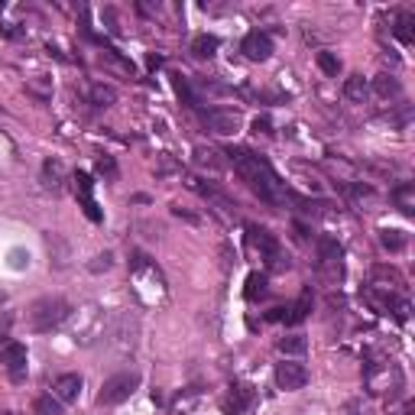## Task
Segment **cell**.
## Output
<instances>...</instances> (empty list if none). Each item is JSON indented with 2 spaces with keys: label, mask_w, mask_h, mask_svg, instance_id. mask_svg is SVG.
<instances>
[{
  "label": "cell",
  "mask_w": 415,
  "mask_h": 415,
  "mask_svg": "<svg viewBox=\"0 0 415 415\" xmlns=\"http://www.w3.org/2000/svg\"><path fill=\"white\" fill-rule=\"evenodd\" d=\"M279 351H283V354H305L308 341L302 338V334H289V338H279Z\"/></svg>",
  "instance_id": "cell-23"
},
{
  "label": "cell",
  "mask_w": 415,
  "mask_h": 415,
  "mask_svg": "<svg viewBox=\"0 0 415 415\" xmlns=\"http://www.w3.org/2000/svg\"><path fill=\"white\" fill-rule=\"evenodd\" d=\"M72 318H78V328H75L78 344H94L98 338H108L110 322L94 302H88L85 308H72Z\"/></svg>",
  "instance_id": "cell-3"
},
{
  "label": "cell",
  "mask_w": 415,
  "mask_h": 415,
  "mask_svg": "<svg viewBox=\"0 0 415 415\" xmlns=\"http://www.w3.org/2000/svg\"><path fill=\"white\" fill-rule=\"evenodd\" d=\"M254 130L256 133H273V130H269V120H260V117L254 120Z\"/></svg>",
  "instance_id": "cell-34"
},
{
  "label": "cell",
  "mask_w": 415,
  "mask_h": 415,
  "mask_svg": "<svg viewBox=\"0 0 415 415\" xmlns=\"http://www.w3.org/2000/svg\"><path fill=\"white\" fill-rule=\"evenodd\" d=\"M0 363H7L10 377L20 383V380L26 377V347L23 344H7L4 351H0Z\"/></svg>",
  "instance_id": "cell-13"
},
{
  "label": "cell",
  "mask_w": 415,
  "mask_h": 415,
  "mask_svg": "<svg viewBox=\"0 0 415 415\" xmlns=\"http://www.w3.org/2000/svg\"><path fill=\"white\" fill-rule=\"evenodd\" d=\"M137 386H140V373H130V370L114 373L110 380H104V386L98 392V402L101 406H120V402H127L137 392Z\"/></svg>",
  "instance_id": "cell-5"
},
{
  "label": "cell",
  "mask_w": 415,
  "mask_h": 415,
  "mask_svg": "<svg viewBox=\"0 0 415 415\" xmlns=\"http://www.w3.org/2000/svg\"><path fill=\"white\" fill-rule=\"evenodd\" d=\"M98 172L104 178H110L114 182L117 178V162H114V156H98Z\"/></svg>",
  "instance_id": "cell-30"
},
{
  "label": "cell",
  "mask_w": 415,
  "mask_h": 415,
  "mask_svg": "<svg viewBox=\"0 0 415 415\" xmlns=\"http://www.w3.org/2000/svg\"><path fill=\"white\" fill-rule=\"evenodd\" d=\"M215 149H205V147H198V149H195V159H198L201 162V166H211V169H217V166H224V162L221 159H215Z\"/></svg>",
  "instance_id": "cell-31"
},
{
  "label": "cell",
  "mask_w": 415,
  "mask_h": 415,
  "mask_svg": "<svg viewBox=\"0 0 415 415\" xmlns=\"http://www.w3.org/2000/svg\"><path fill=\"white\" fill-rule=\"evenodd\" d=\"M91 101L98 104V108H110V104L117 101V91L110 85H94L91 88Z\"/></svg>",
  "instance_id": "cell-25"
},
{
  "label": "cell",
  "mask_w": 415,
  "mask_h": 415,
  "mask_svg": "<svg viewBox=\"0 0 415 415\" xmlns=\"http://www.w3.org/2000/svg\"><path fill=\"white\" fill-rule=\"evenodd\" d=\"M250 406H254V390L244 383H234L224 396V415H244Z\"/></svg>",
  "instance_id": "cell-11"
},
{
  "label": "cell",
  "mask_w": 415,
  "mask_h": 415,
  "mask_svg": "<svg viewBox=\"0 0 415 415\" xmlns=\"http://www.w3.org/2000/svg\"><path fill=\"white\" fill-rule=\"evenodd\" d=\"M4 415H16V412H4Z\"/></svg>",
  "instance_id": "cell-37"
},
{
  "label": "cell",
  "mask_w": 415,
  "mask_h": 415,
  "mask_svg": "<svg viewBox=\"0 0 415 415\" xmlns=\"http://www.w3.org/2000/svg\"><path fill=\"white\" fill-rule=\"evenodd\" d=\"M91 269H94V273H101V269H110V254H101L98 260L91 263Z\"/></svg>",
  "instance_id": "cell-33"
},
{
  "label": "cell",
  "mask_w": 415,
  "mask_h": 415,
  "mask_svg": "<svg viewBox=\"0 0 415 415\" xmlns=\"http://www.w3.org/2000/svg\"><path fill=\"white\" fill-rule=\"evenodd\" d=\"M246 240H250V246L254 250H260V256L263 260H269L273 266H283V254H279V244H276V237L269 231H263V227H246Z\"/></svg>",
  "instance_id": "cell-8"
},
{
  "label": "cell",
  "mask_w": 415,
  "mask_h": 415,
  "mask_svg": "<svg viewBox=\"0 0 415 415\" xmlns=\"http://www.w3.org/2000/svg\"><path fill=\"white\" fill-rule=\"evenodd\" d=\"M192 52L198 55V59H211V55L217 52V36H208V33L195 36L192 39Z\"/></svg>",
  "instance_id": "cell-20"
},
{
  "label": "cell",
  "mask_w": 415,
  "mask_h": 415,
  "mask_svg": "<svg viewBox=\"0 0 415 415\" xmlns=\"http://www.w3.org/2000/svg\"><path fill=\"white\" fill-rule=\"evenodd\" d=\"M240 52L250 62H266L273 55V39L266 33H246L244 42H240Z\"/></svg>",
  "instance_id": "cell-10"
},
{
  "label": "cell",
  "mask_w": 415,
  "mask_h": 415,
  "mask_svg": "<svg viewBox=\"0 0 415 415\" xmlns=\"http://www.w3.org/2000/svg\"><path fill=\"white\" fill-rule=\"evenodd\" d=\"M201 123H205L211 133H217V137H231V133L240 130L244 117H240V110H234V108H211V110L201 114Z\"/></svg>",
  "instance_id": "cell-6"
},
{
  "label": "cell",
  "mask_w": 415,
  "mask_h": 415,
  "mask_svg": "<svg viewBox=\"0 0 415 415\" xmlns=\"http://www.w3.org/2000/svg\"><path fill=\"white\" fill-rule=\"evenodd\" d=\"M192 188H195V192H201V195H205L208 201H215V205L221 208V211H227V215H234V208H237V205H234V201L227 198V195H224V192H217L215 185H201L198 178H192Z\"/></svg>",
  "instance_id": "cell-16"
},
{
  "label": "cell",
  "mask_w": 415,
  "mask_h": 415,
  "mask_svg": "<svg viewBox=\"0 0 415 415\" xmlns=\"http://www.w3.org/2000/svg\"><path fill=\"white\" fill-rule=\"evenodd\" d=\"M78 392H81V377H78V373H62L52 383V396L59 402H75Z\"/></svg>",
  "instance_id": "cell-14"
},
{
  "label": "cell",
  "mask_w": 415,
  "mask_h": 415,
  "mask_svg": "<svg viewBox=\"0 0 415 415\" xmlns=\"http://www.w3.org/2000/svg\"><path fill=\"white\" fill-rule=\"evenodd\" d=\"M75 195L81 198V208H85V215L91 217V221H101V211H98V205H94V195H91V188H94V182H91V176L88 172H75Z\"/></svg>",
  "instance_id": "cell-12"
},
{
  "label": "cell",
  "mask_w": 415,
  "mask_h": 415,
  "mask_svg": "<svg viewBox=\"0 0 415 415\" xmlns=\"http://www.w3.org/2000/svg\"><path fill=\"white\" fill-rule=\"evenodd\" d=\"M36 415H65L62 412V402L55 396H39L36 399Z\"/></svg>",
  "instance_id": "cell-26"
},
{
  "label": "cell",
  "mask_w": 415,
  "mask_h": 415,
  "mask_svg": "<svg viewBox=\"0 0 415 415\" xmlns=\"http://www.w3.org/2000/svg\"><path fill=\"white\" fill-rule=\"evenodd\" d=\"M380 240H383V246L386 250H392V254H399L402 246H406V237H402L399 231H383V237Z\"/></svg>",
  "instance_id": "cell-29"
},
{
  "label": "cell",
  "mask_w": 415,
  "mask_h": 415,
  "mask_svg": "<svg viewBox=\"0 0 415 415\" xmlns=\"http://www.w3.org/2000/svg\"><path fill=\"white\" fill-rule=\"evenodd\" d=\"M227 156H231V166L237 169V176L246 182V188L256 195L260 201H266V205H279L283 201V185H279L276 172L269 169L266 162L260 159V156H254L250 149H227Z\"/></svg>",
  "instance_id": "cell-1"
},
{
  "label": "cell",
  "mask_w": 415,
  "mask_h": 415,
  "mask_svg": "<svg viewBox=\"0 0 415 415\" xmlns=\"http://www.w3.org/2000/svg\"><path fill=\"white\" fill-rule=\"evenodd\" d=\"M318 269H322L324 279H331V283H338L341 279V246H338V240H331V237L318 240Z\"/></svg>",
  "instance_id": "cell-7"
},
{
  "label": "cell",
  "mask_w": 415,
  "mask_h": 415,
  "mask_svg": "<svg viewBox=\"0 0 415 415\" xmlns=\"http://www.w3.org/2000/svg\"><path fill=\"white\" fill-rule=\"evenodd\" d=\"M72 318V305L59 295H46L30 305V328L39 331V334H49V331L62 328V324Z\"/></svg>",
  "instance_id": "cell-2"
},
{
  "label": "cell",
  "mask_w": 415,
  "mask_h": 415,
  "mask_svg": "<svg viewBox=\"0 0 415 415\" xmlns=\"http://www.w3.org/2000/svg\"><path fill=\"white\" fill-rule=\"evenodd\" d=\"M308 383V370L295 360H283L276 367V386L279 390H302Z\"/></svg>",
  "instance_id": "cell-9"
},
{
  "label": "cell",
  "mask_w": 415,
  "mask_h": 415,
  "mask_svg": "<svg viewBox=\"0 0 415 415\" xmlns=\"http://www.w3.org/2000/svg\"><path fill=\"white\" fill-rule=\"evenodd\" d=\"M367 94H370V85L363 81V75H351L344 81V98L347 101H357V104H363V101H367Z\"/></svg>",
  "instance_id": "cell-17"
},
{
  "label": "cell",
  "mask_w": 415,
  "mask_h": 415,
  "mask_svg": "<svg viewBox=\"0 0 415 415\" xmlns=\"http://www.w3.org/2000/svg\"><path fill=\"white\" fill-rule=\"evenodd\" d=\"M137 341H140V322L133 312H123V315H117L114 322H110L108 328V344L114 354L127 357L137 351Z\"/></svg>",
  "instance_id": "cell-4"
},
{
  "label": "cell",
  "mask_w": 415,
  "mask_h": 415,
  "mask_svg": "<svg viewBox=\"0 0 415 415\" xmlns=\"http://www.w3.org/2000/svg\"><path fill=\"white\" fill-rule=\"evenodd\" d=\"M392 33H396V39H399V42H412L415 39V16L412 13H399L396 16V26H392Z\"/></svg>",
  "instance_id": "cell-19"
},
{
  "label": "cell",
  "mask_w": 415,
  "mask_h": 415,
  "mask_svg": "<svg viewBox=\"0 0 415 415\" xmlns=\"http://www.w3.org/2000/svg\"><path fill=\"white\" fill-rule=\"evenodd\" d=\"M172 88H176V94L182 98V104L195 108V98H192V91H188V81H185L182 75H172Z\"/></svg>",
  "instance_id": "cell-28"
},
{
  "label": "cell",
  "mask_w": 415,
  "mask_h": 415,
  "mask_svg": "<svg viewBox=\"0 0 415 415\" xmlns=\"http://www.w3.org/2000/svg\"><path fill=\"white\" fill-rule=\"evenodd\" d=\"M318 69H322L324 75L338 78V72H341V59H338V55H331V52H318Z\"/></svg>",
  "instance_id": "cell-27"
},
{
  "label": "cell",
  "mask_w": 415,
  "mask_h": 415,
  "mask_svg": "<svg viewBox=\"0 0 415 415\" xmlns=\"http://www.w3.org/2000/svg\"><path fill=\"white\" fill-rule=\"evenodd\" d=\"M244 295H246L250 302L263 299V295H266V276H263V273H250V276H246V289H244Z\"/></svg>",
  "instance_id": "cell-22"
},
{
  "label": "cell",
  "mask_w": 415,
  "mask_h": 415,
  "mask_svg": "<svg viewBox=\"0 0 415 415\" xmlns=\"http://www.w3.org/2000/svg\"><path fill=\"white\" fill-rule=\"evenodd\" d=\"M62 176H65V169H62V162L46 159V166H42V178H46V185H49V188H59V185H62Z\"/></svg>",
  "instance_id": "cell-24"
},
{
  "label": "cell",
  "mask_w": 415,
  "mask_h": 415,
  "mask_svg": "<svg viewBox=\"0 0 415 415\" xmlns=\"http://www.w3.org/2000/svg\"><path fill=\"white\" fill-rule=\"evenodd\" d=\"M308 312H312V295L305 292L299 302H292V305L279 308V322H285V324H299V322H305Z\"/></svg>",
  "instance_id": "cell-15"
},
{
  "label": "cell",
  "mask_w": 415,
  "mask_h": 415,
  "mask_svg": "<svg viewBox=\"0 0 415 415\" xmlns=\"http://www.w3.org/2000/svg\"><path fill=\"white\" fill-rule=\"evenodd\" d=\"M347 415H370V412L360 409V402H351V406H347Z\"/></svg>",
  "instance_id": "cell-35"
},
{
  "label": "cell",
  "mask_w": 415,
  "mask_h": 415,
  "mask_svg": "<svg viewBox=\"0 0 415 415\" xmlns=\"http://www.w3.org/2000/svg\"><path fill=\"white\" fill-rule=\"evenodd\" d=\"M101 62H108V65H110V69H117V72H123V75H130V65H127V62H120V59H117V55L114 52H104V55H101Z\"/></svg>",
  "instance_id": "cell-32"
},
{
  "label": "cell",
  "mask_w": 415,
  "mask_h": 415,
  "mask_svg": "<svg viewBox=\"0 0 415 415\" xmlns=\"http://www.w3.org/2000/svg\"><path fill=\"white\" fill-rule=\"evenodd\" d=\"M10 256H13V266H16V269L23 266V254H20V250H13V254H10Z\"/></svg>",
  "instance_id": "cell-36"
},
{
  "label": "cell",
  "mask_w": 415,
  "mask_h": 415,
  "mask_svg": "<svg viewBox=\"0 0 415 415\" xmlns=\"http://www.w3.org/2000/svg\"><path fill=\"white\" fill-rule=\"evenodd\" d=\"M392 201L399 205V211H406V215H412V208H415V185H399L396 192H392Z\"/></svg>",
  "instance_id": "cell-21"
},
{
  "label": "cell",
  "mask_w": 415,
  "mask_h": 415,
  "mask_svg": "<svg viewBox=\"0 0 415 415\" xmlns=\"http://www.w3.org/2000/svg\"><path fill=\"white\" fill-rule=\"evenodd\" d=\"M373 91H377V98L390 101V98H399L402 88H399V81H396L392 75H377L373 78Z\"/></svg>",
  "instance_id": "cell-18"
}]
</instances>
